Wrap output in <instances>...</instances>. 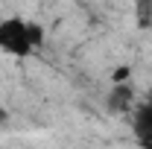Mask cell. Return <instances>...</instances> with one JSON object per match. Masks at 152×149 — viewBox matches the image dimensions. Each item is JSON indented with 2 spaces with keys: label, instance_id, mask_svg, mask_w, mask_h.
<instances>
[{
  "label": "cell",
  "instance_id": "obj_1",
  "mask_svg": "<svg viewBox=\"0 0 152 149\" xmlns=\"http://www.w3.org/2000/svg\"><path fill=\"white\" fill-rule=\"evenodd\" d=\"M44 26L26 15L0 18V53L9 58H32L44 47Z\"/></svg>",
  "mask_w": 152,
  "mask_h": 149
},
{
  "label": "cell",
  "instance_id": "obj_5",
  "mask_svg": "<svg viewBox=\"0 0 152 149\" xmlns=\"http://www.w3.org/2000/svg\"><path fill=\"white\" fill-rule=\"evenodd\" d=\"M143 146H146V149H152V137H149V140H143Z\"/></svg>",
  "mask_w": 152,
  "mask_h": 149
},
{
  "label": "cell",
  "instance_id": "obj_4",
  "mask_svg": "<svg viewBox=\"0 0 152 149\" xmlns=\"http://www.w3.org/2000/svg\"><path fill=\"white\" fill-rule=\"evenodd\" d=\"M3 123H6V108L0 105V126H3Z\"/></svg>",
  "mask_w": 152,
  "mask_h": 149
},
{
  "label": "cell",
  "instance_id": "obj_3",
  "mask_svg": "<svg viewBox=\"0 0 152 149\" xmlns=\"http://www.w3.org/2000/svg\"><path fill=\"white\" fill-rule=\"evenodd\" d=\"M129 79H132V67H129V64H123V67H114V73H111V85H129Z\"/></svg>",
  "mask_w": 152,
  "mask_h": 149
},
{
  "label": "cell",
  "instance_id": "obj_2",
  "mask_svg": "<svg viewBox=\"0 0 152 149\" xmlns=\"http://www.w3.org/2000/svg\"><path fill=\"white\" fill-rule=\"evenodd\" d=\"M134 131L140 134V140L152 137V96L137 105V111H134Z\"/></svg>",
  "mask_w": 152,
  "mask_h": 149
}]
</instances>
